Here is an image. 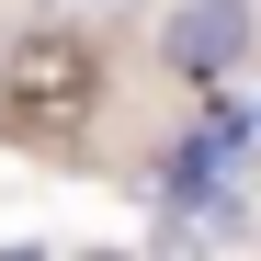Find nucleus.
I'll list each match as a JSON object with an SVG mask.
<instances>
[{"label": "nucleus", "instance_id": "nucleus-1", "mask_svg": "<svg viewBox=\"0 0 261 261\" xmlns=\"http://www.w3.org/2000/svg\"><path fill=\"white\" fill-rule=\"evenodd\" d=\"M102 91V57L91 34H23L12 68H0V102H12V125H80Z\"/></svg>", "mask_w": 261, "mask_h": 261}, {"label": "nucleus", "instance_id": "nucleus-2", "mask_svg": "<svg viewBox=\"0 0 261 261\" xmlns=\"http://www.w3.org/2000/svg\"><path fill=\"white\" fill-rule=\"evenodd\" d=\"M239 46H250V12H239V0H193V23L170 34L182 68H239Z\"/></svg>", "mask_w": 261, "mask_h": 261}]
</instances>
